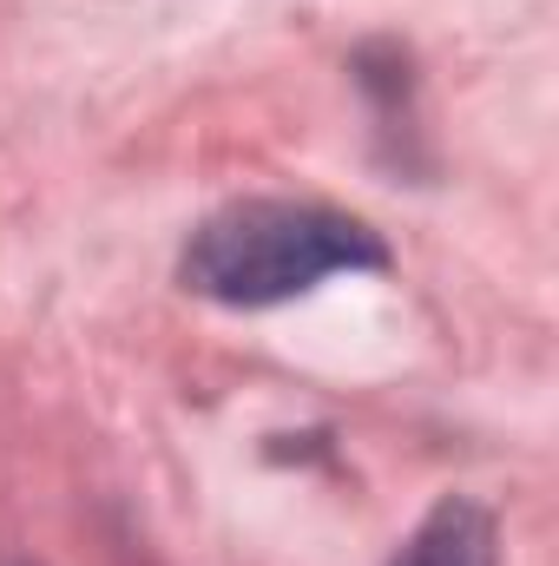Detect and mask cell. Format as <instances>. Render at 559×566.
<instances>
[{
	"label": "cell",
	"mask_w": 559,
	"mask_h": 566,
	"mask_svg": "<svg viewBox=\"0 0 559 566\" xmlns=\"http://www.w3.org/2000/svg\"><path fill=\"white\" fill-rule=\"evenodd\" d=\"M389 566H500V534H494V514L481 501H461L447 494L415 534L402 541V554Z\"/></svg>",
	"instance_id": "obj_2"
},
{
	"label": "cell",
	"mask_w": 559,
	"mask_h": 566,
	"mask_svg": "<svg viewBox=\"0 0 559 566\" xmlns=\"http://www.w3.org/2000/svg\"><path fill=\"white\" fill-rule=\"evenodd\" d=\"M0 566H27V560H0Z\"/></svg>",
	"instance_id": "obj_3"
},
{
	"label": "cell",
	"mask_w": 559,
	"mask_h": 566,
	"mask_svg": "<svg viewBox=\"0 0 559 566\" xmlns=\"http://www.w3.org/2000/svg\"><path fill=\"white\" fill-rule=\"evenodd\" d=\"M389 251L382 238L329 205H296V198H244L204 218L184 244V290L224 303V310H277L309 296L329 277L382 271Z\"/></svg>",
	"instance_id": "obj_1"
}]
</instances>
